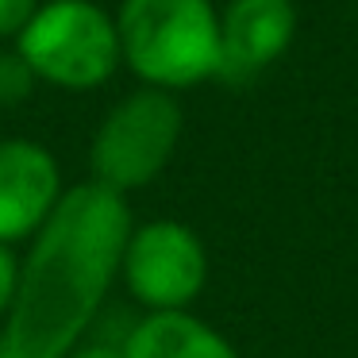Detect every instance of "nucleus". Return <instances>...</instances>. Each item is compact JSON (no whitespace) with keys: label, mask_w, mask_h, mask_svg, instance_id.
I'll return each mask as SVG.
<instances>
[{"label":"nucleus","mask_w":358,"mask_h":358,"mask_svg":"<svg viewBox=\"0 0 358 358\" xmlns=\"http://www.w3.org/2000/svg\"><path fill=\"white\" fill-rule=\"evenodd\" d=\"M127 196L78 181L20 255V285L0 316V358H66L104 316L131 235Z\"/></svg>","instance_id":"obj_1"},{"label":"nucleus","mask_w":358,"mask_h":358,"mask_svg":"<svg viewBox=\"0 0 358 358\" xmlns=\"http://www.w3.org/2000/svg\"><path fill=\"white\" fill-rule=\"evenodd\" d=\"M124 66L139 85L185 93L220 78V8L212 0H120Z\"/></svg>","instance_id":"obj_2"},{"label":"nucleus","mask_w":358,"mask_h":358,"mask_svg":"<svg viewBox=\"0 0 358 358\" xmlns=\"http://www.w3.org/2000/svg\"><path fill=\"white\" fill-rule=\"evenodd\" d=\"M185 131L178 93L139 85L101 116L89 139V181L131 196L166 173Z\"/></svg>","instance_id":"obj_3"},{"label":"nucleus","mask_w":358,"mask_h":358,"mask_svg":"<svg viewBox=\"0 0 358 358\" xmlns=\"http://www.w3.org/2000/svg\"><path fill=\"white\" fill-rule=\"evenodd\" d=\"M12 47L39 85L66 93H93L124 66L116 16L96 0H43Z\"/></svg>","instance_id":"obj_4"},{"label":"nucleus","mask_w":358,"mask_h":358,"mask_svg":"<svg viewBox=\"0 0 358 358\" xmlns=\"http://www.w3.org/2000/svg\"><path fill=\"white\" fill-rule=\"evenodd\" d=\"M120 285L143 312H189L208 285V247L173 216L131 224L120 255Z\"/></svg>","instance_id":"obj_5"},{"label":"nucleus","mask_w":358,"mask_h":358,"mask_svg":"<svg viewBox=\"0 0 358 358\" xmlns=\"http://www.w3.org/2000/svg\"><path fill=\"white\" fill-rule=\"evenodd\" d=\"M62 162L39 139H0V243L27 247L66 196Z\"/></svg>","instance_id":"obj_6"},{"label":"nucleus","mask_w":358,"mask_h":358,"mask_svg":"<svg viewBox=\"0 0 358 358\" xmlns=\"http://www.w3.org/2000/svg\"><path fill=\"white\" fill-rule=\"evenodd\" d=\"M296 39L293 0H227L220 12V81H250Z\"/></svg>","instance_id":"obj_7"},{"label":"nucleus","mask_w":358,"mask_h":358,"mask_svg":"<svg viewBox=\"0 0 358 358\" xmlns=\"http://www.w3.org/2000/svg\"><path fill=\"white\" fill-rule=\"evenodd\" d=\"M127 358H243L224 331L189 312H143L124 331Z\"/></svg>","instance_id":"obj_8"},{"label":"nucleus","mask_w":358,"mask_h":358,"mask_svg":"<svg viewBox=\"0 0 358 358\" xmlns=\"http://www.w3.org/2000/svg\"><path fill=\"white\" fill-rule=\"evenodd\" d=\"M39 89V78L31 73V66L20 58L16 47L0 50V108H20L27 104Z\"/></svg>","instance_id":"obj_9"},{"label":"nucleus","mask_w":358,"mask_h":358,"mask_svg":"<svg viewBox=\"0 0 358 358\" xmlns=\"http://www.w3.org/2000/svg\"><path fill=\"white\" fill-rule=\"evenodd\" d=\"M124 331H127V327H124ZM124 331H108V327L96 320V327L66 358H127L124 355Z\"/></svg>","instance_id":"obj_10"},{"label":"nucleus","mask_w":358,"mask_h":358,"mask_svg":"<svg viewBox=\"0 0 358 358\" xmlns=\"http://www.w3.org/2000/svg\"><path fill=\"white\" fill-rule=\"evenodd\" d=\"M43 0H0V43H16Z\"/></svg>","instance_id":"obj_11"},{"label":"nucleus","mask_w":358,"mask_h":358,"mask_svg":"<svg viewBox=\"0 0 358 358\" xmlns=\"http://www.w3.org/2000/svg\"><path fill=\"white\" fill-rule=\"evenodd\" d=\"M20 247H8L0 243V316L8 312L12 296H16V285H20Z\"/></svg>","instance_id":"obj_12"}]
</instances>
